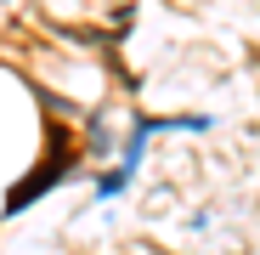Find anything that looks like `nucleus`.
<instances>
[{
  "label": "nucleus",
  "mask_w": 260,
  "mask_h": 255,
  "mask_svg": "<svg viewBox=\"0 0 260 255\" xmlns=\"http://www.w3.org/2000/svg\"><path fill=\"white\" fill-rule=\"evenodd\" d=\"M130 176H136V170H130V164H119V170H108V176L96 182V199H113V193H124V187H130Z\"/></svg>",
  "instance_id": "obj_1"
}]
</instances>
